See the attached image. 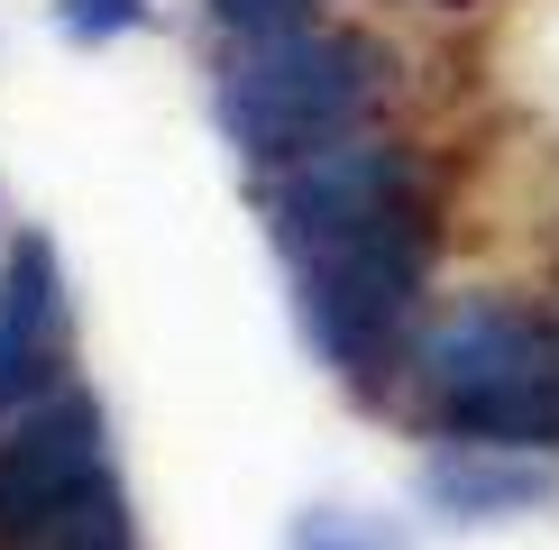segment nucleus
<instances>
[{
  "instance_id": "9b49d317",
  "label": "nucleus",
  "mask_w": 559,
  "mask_h": 550,
  "mask_svg": "<svg viewBox=\"0 0 559 550\" xmlns=\"http://www.w3.org/2000/svg\"><path fill=\"white\" fill-rule=\"evenodd\" d=\"M56 37L64 46H120V37H138L156 19V0H56Z\"/></svg>"
},
{
  "instance_id": "f03ea898",
  "label": "nucleus",
  "mask_w": 559,
  "mask_h": 550,
  "mask_svg": "<svg viewBox=\"0 0 559 550\" xmlns=\"http://www.w3.org/2000/svg\"><path fill=\"white\" fill-rule=\"evenodd\" d=\"M294 321L358 404H377L385 385H404L413 331L431 321V275H440V202L385 212L367 229L294 248Z\"/></svg>"
},
{
  "instance_id": "423d86ee",
  "label": "nucleus",
  "mask_w": 559,
  "mask_h": 550,
  "mask_svg": "<svg viewBox=\"0 0 559 550\" xmlns=\"http://www.w3.org/2000/svg\"><path fill=\"white\" fill-rule=\"evenodd\" d=\"M92 477H110V412L92 385H64L56 404L19 412L0 431V541L28 533L46 504H64Z\"/></svg>"
},
{
  "instance_id": "7ed1b4c3",
  "label": "nucleus",
  "mask_w": 559,
  "mask_h": 550,
  "mask_svg": "<svg viewBox=\"0 0 559 550\" xmlns=\"http://www.w3.org/2000/svg\"><path fill=\"white\" fill-rule=\"evenodd\" d=\"M258 202H266L275 248L294 258V248H312V239H340V229H367L385 212L440 202V166L413 147V138H394V129H358V138H340V147L266 175Z\"/></svg>"
},
{
  "instance_id": "ddd939ff",
  "label": "nucleus",
  "mask_w": 559,
  "mask_h": 550,
  "mask_svg": "<svg viewBox=\"0 0 559 550\" xmlns=\"http://www.w3.org/2000/svg\"><path fill=\"white\" fill-rule=\"evenodd\" d=\"M10 239H19V229H10V220H0V258H10Z\"/></svg>"
},
{
  "instance_id": "1a4fd4ad",
  "label": "nucleus",
  "mask_w": 559,
  "mask_h": 550,
  "mask_svg": "<svg viewBox=\"0 0 559 550\" xmlns=\"http://www.w3.org/2000/svg\"><path fill=\"white\" fill-rule=\"evenodd\" d=\"M0 550H147V541H138V504L120 487V468H110L92 487H74L64 504H46L28 533H10Z\"/></svg>"
},
{
  "instance_id": "39448f33",
  "label": "nucleus",
  "mask_w": 559,
  "mask_h": 550,
  "mask_svg": "<svg viewBox=\"0 0 559 550\" xmlns=\"http://www.w3.org/2000/svg\"><path fill=\"white\" fill-rule=\"evenodd\" d=\"M74 376V294H64V258L46 229H19L0 258V431L19 412L56 404Z\"/></svg>"
},
{
  "instance_id": "f257e3e1",
  "label": "nucleus",
  "mask_w": 559,
  "mask_h": 550,
  "mask_svg": "<svg viewBox=\"0 0 559 550\" xmlns=\"http://www.w3.org/2000/svg\"><path fill=\"white\" fill-rule=\"evenodd\" d=\"M394 92V46L348 19H302L285 37H229L212 74V120L248 175H285L340 138L377 129Z\"/></svg>"
},
{
  "instance_id": "0eeeda50",
  "label": "nucleus",
  "mask_w": 559,
  "mask_h": 550,
  "mask_svg": "<svg viewBox=\"0 0 559 550\" xmlns=\"http://www.w3.org/2000/svg\"><path fill=\"white\" fill-rule=\"evenodd\" d=\"M431 523H523L559 504V458L532 450H468V441H431L423 477H413Z\"/></svg>"
},
{
  "instance_id": "f8f14e48",
  "label": "nucleus",
  "mask_w": 559,
  "mask_h": 550,
  "mask_svg": "<svg viewBox=\"0 0 559 550\" xmlns=\"http://www.w3.org/2000/svg\"><path fill=\"white\" fill-rule=\"evenodd\" d=\"M221 37H285L302 19H321V0H202Z\"/></svg>"
},
{
  "instance_id": "20e7f679",
  "label": "nucleus",
  "mask_w": 559,
  "mask_h": 550,
  "mask_svg": "<svg viewBox=\"0 0 559 550\" xmlns=\"http://www.w3.org/2000/svg\"><path fill=\"white\" fill-rule=\"evenodd\" d=\"M550 349H559V312L550 303H532V294H459V303H440L423 331H413L404 395H413V412H431V404H459V395H477V385L550 358Z\"/></svg>"
},
{
  "instance_id": "6e6552de",
  "label": "nucleus",
  "mask_w": 559,
  "mask_h": 550,
  "mask_svg": "<svg viewBox=\"0 0 559 550\" xmlns=\"http://www.w3.org/2000/svg\"><path fill=\"white\" fill-rule=\"evenodd\" d=\"M431 441H468V450H532V458H559V349L514 367V376L477 385L459 404H431L423 412Z\"/></svg>"
},
{
  "instance_id": "9d476101",
  "label": "nucleus",
  "mask_w": 559,
  "mask_h": 550,
  "mask_svg": "<svg viewBox=\"0 0 559 550\" xmlns=\"http://www.w3.org/2000/svg\"><path fill=\"white\" fill-rule=\"evenodd\" d=\"M285 550H404V533L348 514V504H302V514L285 523Z\"/></svg>"
}]
</instances>
